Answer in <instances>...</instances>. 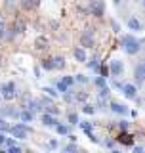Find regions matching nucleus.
Wrapping results in <instances>:
<instances>
[{"mask_svg":"<svg viewBox=\"0 0 145 153\" xmlns=\"http://www.w3.org/2000/svg\"><path fill=\"white\" fill-rule=\"evenodd\" d=\"M2 92H4V98H6V100H13V98H16V86H13V82L4 84Z\"/></svg>","mask_w":145,"mask_h":153,"instance_id":"obj_6","label":"nucleus"},{"mask_svg":"<svg viewBox=\"0 0 145 153\" xmlns=\"http://www.w3.org/2000/svg\"><path fill=\"white\" fill-rule=\"evenodd\" d=\"M122 48L126 50V54L134 56V54H138V52H139L141 44H139V40H138V38H134L132 35H124L122 36Z\"/></svg>","mask_w":145,"mask_h":153,"instance_id":"obj_1","label":"nucleus"},{"mask_svg":"<svg viewBox=\"0 0 145 153\" xmlns=\"http://www.w3.org/2000/svg\"><path fill=\"white\" fill-rule=\"evenodd\" d=\"M145 149H143V147L141 146H138V147H134V153H143Z\"/></svg>","mask_w":145,"mask_h":153,"instance_id":"obj_28","label":"nucleus"},{"mask_svg":"<svg viewBox=\"0 0 145 153\" xmlns=\"http://www.w3.org/2000/svg\"><path fill=\"white\" fill-rule=\"evenodd\" d=\"M0 29H4V21H2V19H0Z\"/></svg>","mask_w":145,"mask_h":153,"instance_id":"obj_30","label":"nucleus"},{"mask_svg":"<svg viewBox=\"0 0 145 153\" xmlns=\"http://www.w3.org/2000/svg\"><path fill=\"white\" fill-rule=\"evenodd\" d=\"M75 59H76V61H80V63H84V61H88V56H86V50H84L82 46L75 48Z\"/></svg>","mask_w":145,"mask_h":153,"instance_id":"obj_8","label":"nucleus"},{"mask_svg":"<svg viewBox=\"0 0 145 153\" xmlns=\"http://www.w3.org/2000/svg\"><path fill=\"white\" fill-rule=\"evenodd\" d=\"M111 109H113L115 113H118V115H126V113H128V107H126V105H120V103H117V102L111 103Z\"/></svg>","mask_w":145,"mask_h":153,"instance_id":"obj_9","label":"nucleus"},{"mask_svg":"<svg viewBox=\"0 0 145 153\" xmlns=\"http://www.w3.org/2000/svg\"><path fill=\"white\" fill-rule=\"evenodd\" d=\"M35 44H36L38 50H44V48H48V38H46V36H38Z\"/></svg>","mask_w":145,"mask_h":153,"instance_id":"obj_12","label":"nucleus"},{"mask_svg":"<svg viewBox=\"0 0 145 153\" xmlns=\"http://www.w3.org/2000/svg\"><path fill=\"white\" fill-rule=\"evenodd\" d=\"M44 92H48V94H50V96H54V98H55V96H57V92H55L54 88H44Z\"/></svg>","mask_w":145,"mask_h":153,"instance_id":"obj_25","label":"nucleus"},{"mask_svg":"<svg viewBox=\"0 0 145 153\" xmlns=\"http://www.w3.org/2000/svg\"><path fill=\"white\" fill-rule=\"evenodd\" d=\"M92 13H94L95 17L103 16V4H101L99 0H92Z\"/></svg>","mask_w":145,"mask_h":153,"instance_id":"obj_7","label":"nucleus"},{"mask_svg":"<svg viewBox=\"0 0 145 153\" xmlns=\"http://www.w3.org/2000/svg\"><path fill=\"white\" fill-rule=\"evenodd\" d=\"M76 100H78V102H86V100H88V94H86V92L76 94Z\"/></svg>","mask_w":145,"mask_h":153,"instance_id":"obj_18","label":"nucleus"},{"mask_svg":"<svg viewBox=\"0 0 145 153\" xmlns=\"http://www.w3.org/2000/svg\"><path fill=\"white\" fill-rule=\"evenodd\" d=\"M0 65H2V61H0Z\"/></svg>","mask_w":145,"mask_h":153,"instance_id":"obj_33","label":"nucleus"},{"mask_svg":"<svg viewBox=\"0 0 145 153\" xmlns=\"http://www.w3.org/2000/svg\"><path fill=\"white\" fill-rule=\"evenodd\" d=\"M57 88H59V92H67V88H69V86L63 84V82H59V84H57Z\"/></svg>","mask_w":145,"mask_h":153,"instance_id":"obj_24","label":"nucleus"},{"mask_svg":"<svg viewBox=\"0 0 145 153\" xmlns=\"http://www.w3.org/2000/svg\"><path fill=\"white\" fill-rule=\"evenodd\" d=\"M82 111H84V113H88V115H92V113L95 111V109H94V105H84V109H82Z\"/></svg>","mask_w":145,"mask_h":153,"instance_id":"obj_20","label":"nucleus"},{"mask_svg":"<svg viewBox=\"0 0 145 153\" xmlns=\"http://www.w3.org/2000/svg\"><path fill=\"white\" fill-rule=\"evenodd\" d=\"M61 82L67 84V86H71L72 82H75V79H72V76H63V80H61Z\"/></svg>","mask_w":145,"mask_h":153,"instance_id":"obj_19","label":"nucleus"},{"mask_svg":"<svg viewBox=\"0 0 145 153\" xmlns=\"http://www.w3.org/2000/svg\"><path fill=\"white\" fill-rule=\"evenodd\" d=\"M21 8L23 10H35L36 8V2H35V0H23V2H21Z\"/></svg>","mask_w":145,"mask_h":153,"instance_id":"obj_15","label":"nucleus"},{"mask_svg":"<svg viewBox=\"0 0 145 153\" xmlns=\"http://www.w3.org/2000/svg\"><path fill=\"white\" fill-rule=\"evenodd\" d=\"M118 126H120V130H128V121H122Z\"/></svg>","mask_w":145,"mask_h":153,"instance_id":"obj_27","label":"nucleus"},{"mask_svg":"<svg viewBox=\"0 0 145 153\" xmlns=\"http://www.w3.org/2000/svg\"><path fill=\"white\" fill-rule=\"evenodd\" d=\"M128 27H130V31H141V23H139L136 17L128 19Z\"/></svg>","mask_w":145,"mask_h":153,"instance_id":"obj_10","label":"nucleus"},{"mask_svg":"<svg viewBox=\"0 0 145 153\" xmlns=\"http://www.w3.org/2000/svg\"><path fill=\"white\" fill-rule=\"evenodd\" d=\"M134 76H136V82L141 84L145 80V61H139L136 65V71H134Z\"/></svg>","mask_w":145,"mask_h":153,"instance_id":"obj_3","label":"nucleus"},{"mask_svg":"<svg viewBox=\"0 0 145 153\" xmlns=\"http://www.w3.org/2000/svg\"><path fill=\"white\" fill-rule=\"evenodd\" d=\"M80 46L82 48H92L94 46V29H86L84 35L80 36Z\"/></svg>","mask_w":145,"mask_h":153,"instance_id":"obj_2","label":"nucleus"},{"mask_svg":"<svg viewBox=\"0 0 145 153\" xmlns=\"http://www.w3.org/2000/svg\"><path fill=\"white\" fill-rule=\"evenodd\" d=\"M95 86H98V88H103V86H107V79H105V76H95Z\"/></svg>","mask_w":145,"mask_h":153,"instance_id":"obj_16","label":"nucleus"},{"mask_svg":"<svg viewBox=\"0 0 145 153\" xmlns=\"http://www.w3.org/2000/svg\"><path fill=\"white\" fill-rule=\"evenodd\" d=\"M109 71H111V75H113V76H118V75H122V71H124V65H122V61H118V59H113V61H111V65H109Z\"/></svg>","mask_w":145,"mask_h":153,"instance_id":"obj_4","label":"nucleus"},{"mask_svg":"<svg viewBox=\"0 0 145 153\" xmlns=\"http://www.w3.org/2000/svg\"><path fill=\"white\" fill-rule=\"evenodd\" d=\"M111 153H120V151H117V149H113V151H111Z\"/></svg>","mask_w":145,"mask_h":153,"instance_id":"obj_32","label":"nucleus"},{"mask_svg":"<svg viewBox=\"0 0 145 153\" xmlns=\"http://www.w3.org/2000/svg\"><path fill=\"white\" fill-rule=\"evenodd\" d=\"M124 92V96H126V98H130V100H138V96H136V86L134 84H122V88H120Z\"/></svg>","mask_w":145,"mask_h":153,"instance_id":"obj_5","label":"nucleus"},{"mask_svg":"<svg viewBox=\"0 0 145 153\" xmlns=\"http://www.w3.org/2000/svg\"><path fill=\"white\" fill-rule=\"evenodd\" d=\"M42 123H44L46 124V126H55V119L54 117H52V115H44V117H42Z\"/></svg>","mask_w":145,"mask_h":153,"instance_id":"obj_14","label":"nucleus"},{"mask_svg":"<svg viewBox=\"0 0 145 153\" xmlns=\"http://www.w3.org/2000/svg\"><path fill=\"white\" fill-rule=\"evenodd\" d=\"M10 153H21V149H19V147H12V149H10Z\"/></svg>","mask_w":145,"mask_h":153,"instance_id":"obj_29","label":"nucleus"},{"mask_svg":"<svg viewBox=\"0 0 145 153\" xmlns=\"http://www.w3.org/2000/svg\"><path fill=\"white\" fill-rule=\"evenodd\" d=\"M57 132H59V134H67V132H69V128H67V126H61V124H59V126H57Z\"/></svg>","mask_w":145,"mask_h":153,"instance_id":"obj_23","label":"nucleus"},{"mask_svg":"<svg viewBox=\"0 0 145 153\" xmlns=\"http://www.w3.org/2000/svg\"><path fill=\"white\" fill-rule=\"evenodd\" d=\"M6 2H10V0H6Z\"/></svg>","mask_w":145,"mask_h":153,"instance_id":"obj_34","label":"nucleus"},{"mask_svg":"<svg viewBox=\"0 0 145 153\" xmlns=\"http://www.w3.org/2000/svg\"><path fill=\"white\" fill-rule=\"evenodd\" d=\"M69 123H71V124H76V123H78V117H76L75 113H71V115H69Z\"/></svg>","mask_w":145,"mask_h":153,"instance_id":"obj_21","label":"nucleus"},{"mask_svg":"<svg viewBox=\"0 0 145 153\" xmlns=\"http://www.w3.org/2000/svg\"><path fill=\"white\" fill-rule=\"evenodd\" d=\"M42 67H44V69H48V71L54 69V61H52V59H44V61H42Z\"/></svg>","mask_w":145,"mask_h":153,"instance_id":"obj_17","label":"nucleus"},{"mask_svg":"<svg viewBox=\"0 0 145 153\" xmlns=\"http://www.w3.org/2000/svg\"><path fill=\"white\" fill-rule=\"evenodd\" d=\"M113 2H115V4H120V0H113Z\"/></svg>","mask_w":145,"mask_h":153,"instance_id":"obj_31","label":"nucleus"},{"mask_svg":"<svg viewBox=\"0 0 145 153\" xmlns=\"http://www.w3.org/2000/svg\"><path fill=\"white\" fill-rule=\"evenodd\" d=\"M75 80H78V82H82V84H86V82H88V79H86L84 75H76V79H75Z\"/></svg>","mask_w":145,"mask_h":153,"instance_id":"obj_22","label":"nucleus"},{"mask_svg":"<svg viewBox=\"0 0 145 153\" xmlns=\"http://www.w3.org/2000/svg\"><path fill=\"white\" fill-rule=\"evenodd\" d=\"M21 119H23V121H31L33 115H31V113H23V115H21Z\"/></svg>","mask_w":145,"mask_h":153,"instance_id":"obj_26","label":"nucleus"},{"mask_svg":"<svg viewBox=\"0 0 145 153\" xmlns=\"http://www.w3.org/2000/svg\"><path fill=\"white\" fill-rule=\"evenodd\" d=\"M54 69H61V67H65V57H61V56H57V57H54Z\"/></svg>","mask_w":145,"mask_h":153,"instance_id":"obj_13","label":"nucleus"},{"mask_svg":"<svg viewBox=\"0 0 145 153\" xmlns=\"http://www.w3.org/2000/svg\"><path fill=\"white\" fill-rule=\"evenodd\" d=\"M23 31H25V23H23L21 19H17V21L13 23V33H16V35H21Z\"/></svg>","mask_w":145,"mask_h":153,"instance_id":"obj_11","label":"nucleus"}]
</instances>
